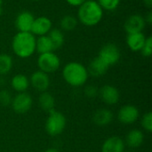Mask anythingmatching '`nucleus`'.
I'll list each match as a JSON object with an SVG mask.
<instances>
[{"label": "nucleus", "instance_id": "393cba45", "mask_svg": "<svg viewBox=\"0 0 152 152\" xmlns=\"http://www.w3.org/2000/svg\"><path fill=\"white\" fill-rule=\"evenodd\" d=\"M97 3L102 7V10L114 11L117 9L120 4V0H98Z\"/></svg>", "mask_w": 152, "mask_h": 152}, {"label": "nucleus", "instance_id": "f03ea898", "mask_svg": "<svg viewBox=\"0 0 152 152\" xmlns=\"http://www.w3.org/2000/svg\"><path fill=\"white\" fill-rule=\"evenodd\" d=\"M78 20L87 27L97 25L103 17V10L95 0H86L77 11Z\"/></svg>", "mask_w": 152, "mask_h": 152}, {"label": "nucleus", "instance_id": "473e14b6", "mask_svg": "<svg viewBox=\"0 0 152 152\" xmlns=\"http://www.w3.org/2000/svg\"><path fill=\"white\" fill-rule=\"evenodd\" d=\"M45 152H60L59 151H57L56 149H49L47 151H45Z\"/></svg>", "mask_w": 152, "mask_h": 152}, {"label": "nucleus", "instance_id": "9d476101", "mask_svg": "<svg viewBox=\"0 0 152 152\" xmlns=\"http://www.w3.org/2000/svg\"><path fill=\"white\" fill-rule=\"evenodd\" d=\"M52 27V20L48 17L40 16L38 18H35L31 28V33L38 37L45 36L49 33V31L53 28Z\"/></svg>", "mask_w": 152, "mask_h": 152}, {"label": "nucleus", "instance_id": "39448f33", "mask_svg": "<svg viewBox=\"0 0 152 152\" xmlns=\"http://www.w3.org/2000/svg\"><path fill=\"white\" fill-rule=\"evenodd\" d=\"M60 58L53 52L42 53L38 56L37 66L39 68V70L46 74L55 72L60 68Z\"/></svg>", "mask_w": 152, "mask_h": 152}, {"label": "nucleus", "instance_id": "aec40b11", "mask_svg": "<svg viewBox=\"0 0 152 152\" xmlns=\"http://www.w3.org/2000/svg\"><path fill=\"white\" fill-rule=\"evenodd\" d=\"M38 103L40 108L46 111V112H51L53 110H54V106H55V101L53 96L47 93V92H43L39 98H38Z\"/></svg>", "mask_w": 152, "mask_h": 152}, {"label": "nucleus", "instance_id": "5701e85b", "mask_svg": "<svg viewBox=\"0 0 152 152\" xmlns=\"http://www.w3.org/2000/svg\"><path fill=\"white\" fill-rule=\"evenodd\" d=\"M77 25V20L72 15H65L61 18L60 21V26L61 29L66 31H71L76 28Z\"/></svg>", "mask_w": 152, "mask_h": 152}, {"label": "nucleus", "instance_id": "f3484780", "mask_svg": "<svg viewBox=\"0 0 152 152\" xmlns=\"http://www.w3.org/2000/svg\"><path fill=\"white\" fill-rule=\"evenodd\" d=\"M95 125L100 126H105L110 124L113 120V113L107 109H100L95 111L93 117Z\"/></svg>", "mask_w": 152, "mask_h": 152}, {"label": "nucleus", "instance_id": "f704fd0d", "mask_svg": "<svg viewBox=\"0 0 152 152\" xmlns=\"http://www.w3.org/2000/svg\"><path fill=\"white\" fill-rule=\"evenodd\" d=\"M30 1H37V0H30Z\"/></svg>", "mask_w": 152, "mask_h": 152}, {"label": "nucleus", "instance_id": "2f4dec72", "mask_svg": "<svg viewBox=\"0 0 152 152\" xmlns=\"http://www.w3.org/2000/svg\"><path fill=\"white\" fill-rule=\"evenodd\" d=\"M142 3L148 8H151L152 7V0H142Z\"/></svg>", "mask_w": 152, "mask_h": 152}, {"label": "nucleus", "instance_id": "7c9ffc66", "mask_svg": "<svg viewBox=\"0 0 152 152\" xmlns=\"http://www.w3.org/2000/svg\"><path fill=\"white\" fill-rule=\"evenodd\" d=\"M144 18V20H145V23L146 24H149V25H151L152 24V12L150 11L147 12L146 16L143 17Z\"/></svg>", "mask_w": 152, "mask_h": 152}, {"label": "nucleus", "instance_id": "cd10ccee", "mask_svg": "<svg viewBox=\"0 0 152 152\" xmlns=\"http://www.w3.org/2000/svg\"><path fill=\"white\" fill-rule=\"evenodd\" d=\"M12 103L11 94L6 90L0 91V104L3 106H8Z\"/></svg>", "mask_w": 152, "mask_h": 152}, {"label": "nucleus", "instance_id": "f8f14e48", "mask_svg": "<svg viewBox=\"0 0 152 152\" xmlns=\"http://www.w3.org/2000/svg\"><path fill=\"white\" fill-rule=\"evenodd\" d=\"M30 82L32 86L39 92H46V90L48 89L49 86H50V78L48 74L41 71V70H37L35 71L30 77Z\"/></svg>", "mask_w": 152, "mask_h": 152}, {"label": "nucleus", "instance_id": "423d86ee", "mask_svg": "<svg viewBox=\"0 0 152 152\" xmlns=\"http://www.w3.org/2000/svg\"><path fill=\"white\" fill-rule=\"evenodd\" d=\"M120 56L121 53L119 48L113 43H108L104 45L101 48L98 55V57L101 58L109 67L117 64L120 59Z\"/></svg>", "mask_w": 152, "mask_h": 152}, {"label": "nucleus", "instance_id": "6ab92c4d", "mask_svg": "<svg viewBox=\"0 0 152 152\" xmlns=\"http://www.w3.org/2000/svg\"><path fill=\"white\" fill-rule=\"evenodd\" d=\"M36 51L40 54L53 52L52 41L47 35L40 36L37 39H36Z\"/></svg>", "mask_w": 152, "mask_h": 152}, {"label": "nucleus", "instance_id": "1a4fd4ad", "mask_svg": "<svg viewBox=\"0 0 152 152\" xmlns=\"http://www.w3.org/2000/svg\"><path fill=\"white\" fill-rule=\"evenodd\" d=\"M139 117V110L134 105L123 106L118 114V120L124 125H131L134 123Z\"/></svg>", "mask_w": 152, "mask_h": 152}, {"label": "nucleus", "instance_id": "f257e3e1", "mask_svg": "<svg viewBox=\"0 0 152 152\" xmlns=\"http://www.w3.org/2000/svg\"><path fill=\"white\" fill-rule=\"evenodd\" d=\"M12 48L18 57L28 58L36 52V37L31 32H18L12 38Z\"/></svg>", "mask_w": 152, "mask_h": 152}, {"label": "nucleus", "instance_id": "4468645a", "mask_svg": "<svg viewBox=\"0 0 152 152\" xmlns=\"http://www.w3.org/2000/svg\"><path fill=\"white\" fill-rule=\"evenodd\" d=\"M109 68L110 67L101 58L97 56L96 58L91 61L87 69V72H88V75H91L92 77H99L105 75Z\"/></svg>", "mask_w": 152, "mask_h": 152}, {"label": "nucleus", "instance_id": "4be33fe9", "mask_svg": "<svg viewBox=\"0 0 152 152\" xmlns=\"http://www.w3.org/2000/svg\"><path fill=\"white\" fill-rule=\"evenodd\" d=\"M49 38L52 41L53 51L60 49L64 44V35L62 31L59 28H52L47 34Z\"/></svg>", "mask_w": 152, "mask_h": 152}, {"label": "nucleus", "instance_id": "a878e982", "mask_svg": "<svg viewBox=\"0 0 152 152\" xmlns=\"http://www.w3.org/2000/svg\"><path fill=\"white\" fill-rule=\"evenodd\" d=\"M142 54L144 57H151L152 53V37H146L145 43L141 50Z\"/></svg>", "mask_w": 152, "mask_h": 152}, {"label": "nucleus", "instance_id": "412c9836", "mask_svg": "<svg viewBox=\"0 0 152 152\" xmlns=\"http://www.w3.org/2000/svg\"><path fill=\"white\" fill-rule=\"evenodd\" d=\"M11 85L15 91L19 93H23L28 89L29 86V80L25 75L17 74L12 78Z\"/></svg>", "mask_w": 152, "mask_h": 152}, {"label": "nucleus", "instance_id": "20e7f679", "mask_svg": "<svg viewBox=\"0 0 152 152\" xmlns=\"http://www.w3.org/2000/svg\"><path fill=\"white\" fill-rule=\"evenodd\" d=\"M66 126V118L63 114L53 110L49 113V117L45 123L46 132L52 135L56 136L61 134Z\"/></svg>", "mask_w": 152, "mask_h": 152}, {"label": "nucleus", "instance_id": "ddd939ff", "mask_svg": "<svg viewBox=\"0 0 152 152\" xmlns=\"http://www.w3.org/2000/svg\"><path fill=\"white\" fill-rule=\"evenodd\" d=\"M99 95L101 99L108 105H114L119 101V92L118 90L110 85H106L102 86L99 91Z\"/></svg>", "mask_w": 152, "mask_h": 152}, {"label": "nucleus", "instance_id": "a211bd4d", "mask_svg": "<svg viewBox=\"0 0 152 152\" xmlns=\"http://www.w3.org/2000/svg\"><path fill=\"white\" fill-rule=\"evenodd\" d=\"M144 136L142 132L138 129H134L127 134L126 142L130 148H138L142 144Z\"/></svg>", "mask_w": 152, "mask_h": 152}, {"label": "nucleus", "instance_id": "9b49d317", "mask_svg": "<svg viewBox=\"0 0 152 152\" xmlns=\"http://www.w3.org/2000/svg\"><path fill=\"white\" fill-rule=\"evenodd\" d=\"M34 15L28 11L20 12L15 19V27L19 32H31Z\"/></svg>", "mask_w": 152, "mask_h": 152}, {"label": "nucleus", "instance_id": "b1692460", "mask_svg": "<svg viewBox=\"0 0 152 152\" xmlns=\"http://www.w3.org/2000/svg\"><path fill=\"white\" fill-rule=\"evenodd\" d=\"M12 68V59L7 53L0 54V74L5 75Z\"/></svg>", "mask_w": 152, "mask_h": 152}, {"label": "nucleus", "instance_id": "bb28decb", "mask_svg": "<svg viewBox=\"0 0 152 152\" xmlns=\"http://www.w3.org/2000/svg\"><path fill=\"white\" fill-rule=\"evenodd\" d=\"M142 127L149 133L152 131V113L148 112L143 115L142 118Z\"/></svg>", "mask_w": 152, "mask_h": 152}, {"label": "nucleus", "instance_id": "0eeeda50", "mask_svg": "<svg viewBox=\"0 0 152 152\" xmlns=\"http://www.w3.org/2000/svg\"><path fill=\"white\" fill-rule=\"evenodd\" d=\"M32 98L31 96L23 92V93H19L17 95L14 96V98L12 100V110L19 114H23L28 112L31 106H32Z\"/></svg>", "mask_w": 152, "mask_h": 152}, {"label": "nucleus", "instance_id": "6e6552de", "mask_svg": "<svg viewBox=\"0 0 152 152\" xmlns=\"http://www.w3.org/2000/svg\"><path fill=\"white\" fill-rule=\"evenodd\" d=\"M145 20L144 18L140 14H133L129 16L124 24V28L127 34L142 32L145 28Z\"/></svg>", "mask_w": 152, "mask_h": 152}, {"label": "nucleus", "instance_id": "2eb2a0df", "mask_svg": "<svg viewBox=\"0 0 152 152\" xmlns=\"http://www.w3.org/2000/svg\"><path fill=\"white\" fill-rule=\"evenodd\" d=\"M125 142L118 136L108 138L102 147V152H124Z\"/></svg>", "mask_w": 152, "mask_h": 152}, {"label": "nucleus", "instance_id": "dca6fc26", "mask_svg": "<svg viewBox=\"0 0 152 152\" xmlns=\"http://www.w3.org/2000/svg\"><path fill=\"white\" fill-rule=\"evenodd\" d=\"M146 40V37L142 32L127 34L126 45L131 51L138 52L141 51Z\"/></svg>", "mask_w": 152, "mask_h": 152}, {"label": "nucleus", "instance_id": "c756f323", "mask_svg": "<svg viewBox=\"0 0 152 152\" xmlns=\"http://www.w3.org/2000/svg\"><path fill=\"white\" fill-rule=\"evenodd\" d=\"M86 0H66V2L72 6H80L81 4H83Z\"/></svg>", "mask_w": 152, "mask_h": 152}, {"label": "nucleus", "instance_id": "7ed1b4c3", "mask_svg": "<svg viewBox=\"0 0 152 152\" xmlns=\"http://www.w3.org/2000/svg\"><path fill=\"white\" fill-rule=\"evenodd\" d=\"M64 80L72 86H81L87 81V69L81 63L71 61L65 65L62 70Z\"/></svg>", "mask_w": 152, "mask_h": 152}, {"label": "nucleus", "instance_id": "c85d7f7f", "mask_svg": "<svg viewBox=\"0 0 152 152\" xmlns=\"http://www.w3.org/2000/svg\"><path fill=\"white\" fill-rule=\"evenodd\" d=\"M98 94H99V91L94 86H88L85 89V94L89 98H94V97L97 96Z\"/></svg>", "mask_w": 152, "mask_h": 152}, {"label": "nucleus", "instance_id": "72a5a7b5", "mask_svg": "<svg viewBox=\"0 0 152 152\" xmlns=\"http://www.w3.org/2000/svg\"><path fill=\"white\" fill-rule=\"evenodd\" d=\"M2 4H3V0H0V16L3 12V8H2Z\"/></svg>", "mask_w": 152, "mask_h": 152}]
</instances>
